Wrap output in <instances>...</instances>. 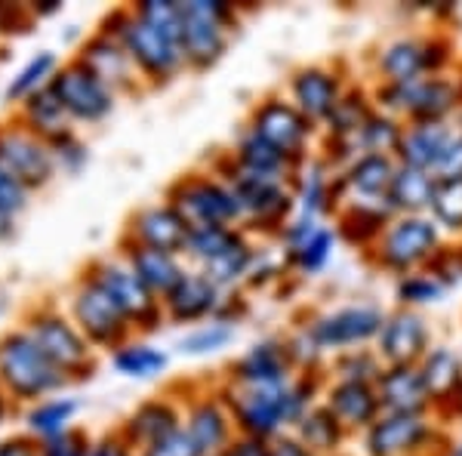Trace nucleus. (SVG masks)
Listing matches in <instances>:
<instances>
[{
  "instance_id": "f257e3e1",
  "label": "nucleus",
  "mask_w": 462,
  "mask_h": 456,
  "mask_svg": "<svg viewBox=\"0 0 462 456\" xmlns=\"http://www.w3.org/2000/svg\"><path fill=\"white\" fill-rule=\"evenodd\" d=\"M324 383V373H296L293 379L274 386L222 383V395H226L231 416H235L237 435L272 444L284 435H293L296 423L320 401Z\"/></svg>"
},
{
  "instance_id": "f03ea898",
  "label": "nucleus",
  "mask_w": 462,
  "mask_h": 456,
  "mask_svg": "<svg viewBox=\"0 0 462 456\" xmlns=\"http://www.w3.org/2000/svg\"><path fill=\"white\" fill-rule=\"evenodd\" d=\"M96 32L111 34L124 43L145 87H163L182 71H189L182 53V34L145 22L133 10V4L111 10Z\"/></svg>"
},
{
  "instance_id": "7ed1b4c3",
  "label": "nucleus",
  "mask_w": 462,
  "mask_h": 456,
  "mask_svg": "<svg viewBox=\"0 0 462 456\" xmlns=\"http://www.w3.org/2000/svg\"><path fill=\"white\" fill-rule=\"evenodd\" d=\"M210 170H216L231 185V191H235L237 204H241L244 228L256 241H274L296 210L293 176L250 173V170L237 167L226 152L213 161Z\"/></svg>"
},
{
  "instance_id": "20e7f679",
  "label": "nucleus",
  "mask_w": 462,
  "mask_h": 456,
  "mask_svg": "<svg viewBox=\"0 0 462 456\" xmlns=\"http://www.w3.org/2000/svg\"><path fill=\"white\" fill-rule=\"evenodd\" d=\"M457 65V43L444 28L394 34L376 43L367 59L370 84H407L431 74H450Z\"/></svg>"
},
{
  "instance_id": "39448f33",
  "label": "nucleus",
  "mask_w": 462,
  "mask_h": 456,
  "mask_svg": "<svg viewBox=\"0 0 462 456\" xmlns=\"http://www.w3.org/2000/svg\"><path fill=\"white\" fill-rule=\"evenodd\" d=\"M444 244V231L438 228V222L429 213L392 216L383 237L364 253V263L376 268V272L389 275L392 281H398L404 275L429 268Z\"/></svg>"
},
{
  "instance_id": "423d86ee",
  "label": "nucleus",
  "mask_w": 462,
  "mask_h": 456,
  "mask_svg": "<svg viewBox=\"0 0 462 456\" xmlns=\"http://www.w3.org/2000/svg\"><path fill=\"white\" fill-rule=\"evenodd\" d=\"M385 312L389 309H383L376 299L361 296V299H348V302L309 312L296 324L309 333V340L320 349V355L330 361L339 351L374 346L379 330H383Z\"/></svg>"
},
{
  "instance_id": "0eeeda50",
  "label": "nucleus",
  "mask_w": 462,
  "mask_h": 456,
  "mask_svg": "<svg viewBox=\"0 0 462 456\" xmlns=\"http://www.w3.org/2000/svg\"><path fill=\"white\" fill-rule=\"evenodd\" d=\"M376 108L389 111L404 124L420 121H457L462 108V87L457 71L416 78L407 84H370Z\"/></svg>"
},
{
  "instance_id": "6e6552de",
  "label": "nucleus",
  "mask_w": 462,
  "mask_h": 456,
  "mask_svg": "<svg viewBox=\"0 0 462 456\" xmlns=\"http://www.w3.org/2000/svg\"><path fill=\"white\" fill-rule=\"evenodd\" d=\"M173 210L182 216L189 228H207V226H231L244 228L241 204H237L231 185L216 170H191L170 182L163 194Z\"/></svg>"
},
{
  "instance_id": "1a4fd4ad",
  "label": "nucleus",
  "mask_w": 462,
  "mask_h": 456,
  "mask_svg": "<svg viewBox=\"0 0 462 456\" xmlns=\"http://www.w3.org/2000/svg\"><path fill=\"white\" fill-rule=\"evenodd\" d=\"M182 53L189 71H207L228 53L241 10L226 0H179Z\"/></svg>"
},
{
  "instance_id": "9d476101",
  "label": "nucleus",
  "mask_w": 462,
  "mask_h": 456,
  "mask_svg": "<svg viewBox=\"0 0 462 456\" xmlns=\"http://www.w3.org/2000/svg\"><path fill=\"white\" fill-rule=\"evenodd\" d=\"M256 136H263L274 152H281L296 170L320 152V126H315L300 108L281 93H268L250 108L247 121Z\"/></svg>"
},
{
  "instance_id": "9b49d317",
  "label": "nucleus",
  "mask_w": 462,
  "mask_h": 456,
  "mask_svg": "<svg viewBox=\"0 0 462 456\" xmlns=\"http://www.w3.org/2000/svg\"><path fill=\"white\" fill-rule=\"evenodd\" d=\"M71 379L43 355L25 330L0 336V386L19 401H43L47 395L62 392Z\"/></svg>"
},
{
  "instance_id": "f8f14e48",
  "label": "nucleus",
  "mask_w": 462,
  "mask_h": 456,
  "mask_svg": "<svg viewBox=\"0 0 462 456\" xmlns=\"http://www.w3.org/2000/svg\"><path fill=\"white\" fill-rule=\"evenodd\" d=\"M450 438L435 414H383L357 441L361 456H441Z\"/></svg>"
},
{
  "instance_id": "ddd939ff",
  "label": "nucleus",
  "mask_w": 462,
  "mask_h": 456,
  "mask_svg": "<svg viewBox=\"0 0 462 456\" xmlns=\"http://www.w3.org/2000/svg\"><path fill=\"white\" fill-rule=\"evenodd\" d=\"M84 275L89 281L99 284V287L115 299L117 309L124 312L136 333H154L163 321H167V315H163V302L145 287L143 281H139V275L133 272L130 263H126L121 253H117V256L93 259V263L84 268Z\"/></svg>"
},
{
  "instance_id": "4468645a",
  "label": "nucleus",
  "mask_w": 462,
  "mask_h": 456,
  "mask_svg": "<svg viewBox=\"0 0 462 456\" xmlns=\"http://www.w3.org/2000/svg\"><path fill=\"white\" fill-rule=\"evenodd\" d=\"M37 349L56 364L65 377L71 379H89L96 370V349L87 342V336L78 330V324L56 309H37L25 318L22 327Z\"/></svg>"
},
{
  "instance_id": "2eb2a0df",
  "label": "nucleus",
  "mask_w": 462,
  "mask_h": 456,
  "mask_svg": "<svg viewBox=\"0 0 462 456\" xmlns=\"http://www.w3.org/2000/svg\"><path fill=\"white\" fill-rule=\"evenodd\" d=\"M69 318L96 351H115L133 340V324L117 309V302L96 281L80 275L69 299Z\"/></svg>"
},
{
  "instance_id": "dca6fc26",
  "label": "nucleus",
  "mask_w": 462,
  "mask_h": 456,
  "mask_svg": "<svg viewBox=\"0 0 462 456\" xmlns=\"http://www.w3.org/2000/svg\"><path fill=\"white\" fill-rule=\"evenodd\" d=\"M274 244L284 253L290 278H300V281L320 278L333 265V259H337L342 247L339 231L333 222L300 219V216H290V222L281 228Z\"/></svg>"
},
{
  "instance_id": "f3484780",
  "label": "nucleus",
  "mask_w": 462,
  "mask_h": 456,
  "mask_svg": "<svg viewBox=\"0 0 462 456\" xmlns=\"http://www.w3.org/2000/svg\"><path fill=\"white\" fill-rule=\"evenodd\" d=\"M352 84V74L342 62H309L287 74L284 96L311 124L324 126Z\"/></svg>"
},
{
  "instance_id": "a211bd4d",
  "label": "nucleus",
  "mask_w": 462,
  "mask_h": 456,
  "mask_svg": "<svg viewBox=\"0 0 462 456\" xmlns=\"http://www.w3.org/2000/svg\"><path fill=\"white\" fill-rule=\"evenodd\" d=\"M50 89L56 93V99L62 102V108L69 111L74 124H102L106 117H111V111L117 108V99H121L78 59L59 65V71L50 80Z\"/></svg>"
},
{
  "instance_id": "6ab92c4d",
  "label": "nucleus",
  "mask_w": 462,
  "mask_h": 456,
  "mask_svg": "<svg viewBox=\"0 0 462 456\" xmlns=\"http://www.w3.org/2000/svg\"><path fill=\"white\" fill-rule=\"evenodd\" d=\"M431 346H435V330H431L426 312L401 309V305L385 312L383 330L374 342L385 368H416Z\"/></svg>"
},
{
  "instance_id": "aec40b11",
  "label": "nucleus",
  "mask_w": 462,
  "mask_h": 456,
  "mask_svg": "<svg viewBox=\"0 0 462 456\" xmlns=\"http://www.w3.org/2000/svg\"><path fill=\"white\" fill-rule=\"evenodd\" d=\"M0 167L28 191L43 189L56 176L50 145L34 133H28L22 124H0Z\"/></svg>"
},
{
  "instance_id": "412c9836",
  "label": "nucleus",
  "mask_w": 462,
  "mask_h": 456,
  "mask_svg": "<svg viewBox=\"0 0 462 456\" xmlns=\"http://www.w3.org/2000/svg\"><path fill=\"white\" fill-rule=\"evenodd\" d=\"M182 425L204 456L226 453L237 438V425L231 416V407L222 395V386L213 392H198L182 404Z\"/></svg>"
},
{
  "instance_id": "4be33fe9",
  "label": "nucleus",
  "mask_w": 462,
  "mask_h": 456,
  "mask_svg": "<svg viewBox=\"0 0 462 456\" xmlns=\"http://www.w3.org/2000/svg\"><path fill=\"white\" fill-rule=\"evenodd\" d=\"M420 373L429 388L431 414L444 425L462 423V351L450 342H435L420 361Z\"/></svg>"
},
{
  "instance_id": "5701e85b",
  "label": "nucleus",
  "mask_w": 462,
  "mask_h": 456,
  "mask_svg": "<svg viewBox=\"0 0 462 456\" xmlns=\"http://www.w3.org/2000/svg\"><path fill=\"white\" fill-rule=\"evenodd\" d=\"M284 336H263L228 364L226 386H274L296 377Z\"/></svg>"
},
{
  "instance_id": "b1692460",
  "label": "nucleus",
  "mask_w": 462,
  "mask_h": 456,
  "mask_svg": "<svg viewBox=\"0 0 462 456\" xmlns=\"http://www.w3.org/2000/svg\"><path fill=\"white\" fill-rule=\"evenodd\" d=\"M457 121H420L404 126V139H401L394 158L404 167L422 170V173L441 176L447 158H450L453 145L459 139Z\"/></svg>"
},
{
  "instance_id": "393cba45",
  "label": "nucleus",
  "mask_w": 462,
  "mask_h": 456,
  "mask_svg": "<svg viewBox=\"0 0 462 456\" xmlns=\"http://www.w3.org/2000/svg\"><path fill=\"white\" fill-rule=\"evenodd\" d=\"M74 59H78L80 65H87V69L93 71L106 87L115 89L117 96H133L145 87L136 71V65H133L130 53H126V47L111 34L93 32L84 43H80V50Z\"/></svg>"
},
{
  "instance_id": "a878e982",
  "label": "nucleus",
  "mask_w": 462,
  "mask_h": 456,
  "mask_svg": "<svg viewBox=\"0 0 462 456\" xmlns=\"http://www.w3.org/2000/svg\"><path fill=\"white\" fill-rule=\"evenodd\" d=\"M163 302V315H167L170 324H204V321H213L222 315L228 302V293L219 290L216 284L200 275L198 268H189L182 281L170 290Z\"/></svg>"
},
{
  "instance_id": "bb28decb",
  "label": "nucleus",
  "mask_w": 462,
  "mask_h": 456,
  "mask_svg": "<svg viewBox=\"0 0 462 456\" xmlns=\"http://www.w3.org/2000/svg\"><path fill=\"white\" fill-rule=\"evenodd\" d=\"M176 429H182V401H176L173 395H161L136 404L117 429V438L136 456H143L148 447L173 435Z\"/></svg>"
},
{
  "instance_id": "cd10ccee",
  "label": "nucleus",
  "mask_w": 462,
  "mask_h": 456,
  "mask_svg": "<svg viewBox=\"0 0 462 456\" xmlns=\"http://www.w3.org/2000/svg\"><path fill=\"white\" fill-rule=\"evenodd\" d=\"M293 216L315 222H333L339 210V176L320 154L305 161L293 173Z\"/></svg>"
},
{
  "instance_id": "c85d7f7f",
  "label": "nucleus",
  "mask_w": 462,
  "mask_h": 456,
  "mask_svg": "<svg viewBox=\"0 0 462 456\" xmlns=\"http://www.w3.org/2000/svg\"><path fill=\"white\" fill-rule=\"evenodd\" d=\"M189 231L191 228L185 226L182 216H179L167 200H158V204H145V207H139L136 213H130L121 241L154 247V250H167V253H179V256H182Z\"/></svg>"
},
{
  "instance_id": "c756f323",
  "label": "nucleus",
  "mask_w": 462,
  "mask_h": 456,
  "mask_svg": "<svg viewBox=\"0 0 462 456\" xmlns=\"http://www.w3.org/2000/svg\"><path fill=\"white\" fill-rule=\"evenodd\" d=\"M320 404L346 425V432L352 438H361L383 416V401H379L376 386L367 383H337V379H327L324 392H320Z\"/></svg>"
},
{
  "instance_id": "7c9ffc66",
  "label": "nucleus",
  "mask_w": 462,
  "mask_h": 456,
  "mask_svg": "<svg viewBox=\"0 0 462 456\" xmlns=\"http://www.w3.org/2000/svg\"><path fill=\"white\" fill-rule=\"evenodd\" d=\"M394 154H357L352 163L337 170L339 207L346 200H389V189L398 173Z\"/></svg>"
},
{
  "instance_id": "2f4dec72",
  "label": "nucleus",
  "mask_w": 462,
  "mask_h": 456,
  "mask_svg": "<svg viewBox=\"0 0 462 456\" xmlns=\"http://www.w3.org/2000/svg\"><path fill=\"white\" fill-rule=\"evenodd\" d=\"M392 216L394 213L389 200H346L333 216V226L339 231V241L346 247H355L364 256L383 237Z\"/></svg>"
},
{
  "instance_id": "473e14b6",
  "label": "nucleus",
  "mask_w": 462,
  "mask_h": 456,
  "mask_svg": "<svg viewBox=\"0 0 462 456\" xmlns=\"http://www.w3.org/2000/svg\"><path fill=\"white\" fill-rule=\"evenodd\" d=\"M121 256L130 263L133 272L139 275V281H143L158 299L167 296L191 268L185 263V256H179V253L154 250V247H139V244H126V241H121Z\"/></svg>"
},
{
  "instance_id": "72a5a7b5",
  "label": "nucleus",
  "mask_w": 462,
  "mask_h": 456,
  "mask_svg": "<svg viewBox=\"0 0 462 456\" xmlns=\"http://www.w3.org/2000/svg\"><path fill=\"white\" fill-rule=\"evenodd\" d=\"M383 414H431L426 379L416 368H385L376 383Z\"/></svg>"
},
{
  "instance_id": "f704fd0d",
  "label": "nucleus",
  "mask_w": 462,
  "mask_h": 456,
  "mask_svg": "<svg viewBox=\"0 0 462 456\" xmlns=\"http://www.w3.org/2000/svg\"><path fill=\"white\" fill-rule=\"evenodd\" d=\"M293 438L309 451L311 456H337V453H346V444L352 441V435L346 432L337 416L324 407V404H315L309 414L296 423L293 429Z\"/></svg>"
},
{
  "instance_id": "c9c22d12",
  "label": "nucleus",
  "mask_w": 462,
  "mask_h": 456,
  "mask_svg": "<svg viewBox=\"0 0 462 456\" xmlns=\"http://www.w3.org/2000/svg\"><path fill=\"white\" fill-rule=\"evenodd\" d=\"M19 124L25 126L28 133H34L37 139H43V142L50 145V142L69 136L74 121L69 117V111L62 108V102L56 99L53 89L43 87L41 93L28 96V99L22 102Z\"/></svg>"
},
{
  "instance_id": "e433bc0d",
  "label": "nucleus",
  "mask_w": 462,
  "mask_h": 456,
  "mask_svg": "<svg viewBox=\"0 0 462 456\" xmlns=\"http://www.w3.org/2000/svg\"><path fill=\"white\" fill-rule=\"evenodd\" d=\"M226 154L237 163V167L250 170V173H265V176H293L296 173L293 163H290L281 152H274L263 136H256L247 124L237 130V136Z\"/></svg>"
},
{
  "instance_id": "4c0bfd02",
  "label": "nucleus",
  "mask_w": 462,
  "mask_h": 456,
  "mask_svg": "<svg viewBox=\"0 0 462 456\" xmlns=\"http://www.w3.org/2000/svg\"><path fill=\"white\" fill-rule=\"evenodd\" d=\"M438 179L422 170L404 167L401 163L394 182L389 189V207L394 216H416V213H429L431 207V194H435Z\"/></svg>"
},
{
  "instance_id": "58836bf2",
  "label": "nucleus",
  "mask_w": 462,
  "mask_h": 456,
  "mask_svg": "<svg viewBox=\"0 0 462 456\" xmlns=\"http://www.w3.org/2000/svg\"><path fill=\"white\" fill-rule=\"evenodd\" d=\"M250 237L247 228H231V226H207V228H191L189 231V241H185V263L191 268H204L216 263L222 253H228L231 247H237Z\"/></svg>"
},
{
  "instance_id": "ea45409f",
  "label": "nucleus",
  "mask_w": 462,
  "mask_h": 456,
  "mask_svg": "<svg viewBox=\"0 0 462 456\" xmlns=\"http://www.w3.org/2000/svg\"><path fill=\"white\" fill-rule=\"evenodd\" d=\"M111 368L126 379H158L170 368V355L145 340H130L111 351Z\"/></svg>"
},
{
  "instance_id": "a19ab883",
  "label": "nucleus",
  "mask_w": 462,
  "mask_h": 456,
  "mask_svg": "<svg viewBox=\"0 0 462 456\" xmlns=\"http://www.w3.org/2000/svg\"><path fill=\"white\" fill-rule=\"evenodd\" d=\"M74 416H78V401L71 398H43L37 401L32 410L25 414V425L41 444L69 435L74 429Z\"/></svg>"
},
{
  "instance_id": "79ce46f5",
  "label": "nucleus",
  "mask_w": 462,
  "mask_h": 456,
  "mask_svg": "<svg viewBox=\"0 0 462 456\" xmlns=\"http://www.w3.org/2000/svg\"><path fill=\"white\" fill-rule=\"evenodd\" d=\"M385 364L383 358L376 355L374 346L367 349H348V351H339L327 361L324 368V377L327 379H337V383H367V386H376L379 377H383Z\"/></svg>"
},
{
  "instance_id": "37998d69",
  "label": "nucleus",
  "mask_w": 462,
  "mask_h": 456,
  "mask_svg": "<svg viewBox=\"0 0 462 456\" xmlns=\"http://www.w3.org/2000/svg\"><path fill=\"white\" fill-rule=\"evenodd\" d=\"M392 293H394V305H401V309L426 312V309L441 305L444 299L450 296V290L444 287L438 275L422 268V272H413V275H404V278L392 281Z\"/></svg>"
},
{
  "instance_id": "c03bdc74",
  "label": "nucleus",
  "mask_w": 462,
  "mask_h": 456,
  "mask_svg": "<svg viewBox=\"0 0 462 456\" xmlns=\"http://www.w3.org/2000/svg\"><path fill=\"white\" fill-rule=\"evenodd\" d=\"M237 340V324L226 318H213L204 324H195L191 330H185V336L179 340V351L189 358H210L219 355L222 349H228Z\"/></svg>"
},
{
  "instance_id": "a18cd8bd",
  "label": "nucleus",
  "mask_w": 462,
  "mask_h": 456,
  "mask_svg": "<svg viewBox=\"0 0 462 456\" xmlns=\"http://www.w3.org/2000/svg\"><path fill=\"white\" fill-rule=\"evenodd\" d=\"M404 126L407 124L398 121V117L389 115V111L376 108L355 139L357 154H394L401 145V139H404Z\"/></svg>"
},
{
  "instance_id": "49530a36",
  "label": "nucleus",
  "mask_w": 462,
  "mask_h": 456,
  "mask_svg": "<svg viewBox=\"0 0 462 456\" xmlns=\"http://www.w3.org/2000/svg\"><path fill=\"white\" fill-rule=\"evenodd\" d=\"M429 216L438 222L447 241H462V179H438Z\"/></svg>"
},
{
  "instance_id": "de8ad7c7",
  "label": "nucleus",
  "mask_w": 462,
  "mask_h": 456,
  "mask_svg": "<svg viewBox=\"0 0 462 456\" xmlns=\"http://www.w3.org/2000/svg\"><path fill=\"white\" fill-rule=\"evenodd\" d=\"M59 71V59L50 53V50H43V53H37L34 59H28L25 65H22V71L13 78V84L6 87V99L13 102H25L28 96L41 93L43 87H50V80H53V74Z\"/></svg>"
},
{
  "instance_id": "09e8293b",
  "label": "nucleus",
  "mask_w": 462,
  "mask_h": 456,
  "mask_svg": "<svg viewBox=\"0 0 462 456\" xmlns=\"http://www.w3.org/2000/svg\"><path fill=\"white\" fill-rule=\"evenodd\" d=\"M50 152H53V161H56V173L74 176V173H80L89 161V148L80 142V136L74 130L69 133V136L50 142Z\"/></svg>"
},
{
  "instance_id": "8fccbe9b",
  "label": "nucleus",
  "mask_w": 462,
  "mask_h": 456,
  "mask_svg": "<svg viewBox=\"0 0 462 456\" xmlns=\"http://www.w3.org/2000/svg\"><path fill=\"white\" fill-rule=\"evenodd\" d=\"M431 275H438L447 290H459L462 287V241H447L438 256L429 265Z\"/></svg>"
},
{
  "instance_id": "3c124183",
  "label": "nucleus",
  "mask_w": 462,
  "mask_h": 456,
  "mask_svg": "<svg viewBox=\"0 0 462 456\" xmlns=\"http://www.w3.org/2000/svg\"><path fill=\"white\" fill-rule=\"evenodd\" d=\"M28 194L32 191H28L25 185L16 182V179L0 167V216H4V219H16V216L25 210Z\"/></svg>"
},
{
  "instance_id": "603ef678",
  "label": "nucleus",
  "mask_w": 462,
  "mask_h": 456,
  "mask_svg": "<svg viewBox=\"0 0 462 456\" xmlns=\"http://www.w3.org/2000/svg\"><path fill=\"white\" fill-rule=\"evenodd\" d=\"M143 456H204V451L195 444V438L182 429H176L173 435H167L163 441H158V444H152Z\"/></svg>"
},
{
  "instance_id": "864d4df0",
  "label": "nucleus",
  "mask_w": 462,
  "mask_h": 456,
  "mask_svg": "<svg viewBox=\"0 0 462 456\" xmlns=\"http://www.w3.org/2000/svg\"><path fill=\"white\" fill-rule=\"evenodd\" d=\"M89 447H93V441L84 432L71 429L69 435L50 441V444H41V456H89Z\"/></svg>"
},
{
  "instance_id": "5fc2aeb1",
  "label": "nucleus",
  "mask_w": 462,
  "mask_h": 456,
  "mask_svg": "<svg viewBox=\"0 0 462 456\" xmlns=\"http://www.w3.org/2000/svg\"><path fill=\"white\" fill-rule=\"evenodd\" d=\"M89 456H136V453H133L117 435H111V438L96 441V444L89 447Z\"/></svg>"
},
{
  "instance_id": "6e6d98bb",
  "label": "nucleus",
  "mask_w": 462,
  "mask_h": 456,
  "mask_svg": "<svg viewBox=\"0 0 462 456\" xmlns=\"http://www.w3.org/2000/svg\"><path fill=\"white\" fill-rule=\"evenodd\" d=\"M0 456H41V447L32 438H10L0 444Z\"/></svg>"
},
{
  "instance_id": "4d7b16f0",
  "label": "nucleus",
  "mask_w": 462,
  "mask_h": 456,
  "mask_svg": "<svg viewBox=\"0 0 462 456\" xmlns=\"http://www.w3.org/2000/svg\"><path fill=\"white\" fill-rule=\"evenodd\" d=\"M268 456H311L293 435H284L268 444Z\"/></svg>"
},
{
  "instance_id": "13d9d810",
  "label": "nucleus",
  "mask_w": 462,
  "mask_h": 456,
  "mask_svg": "<svg viewBox=\"0 0 462 456\" xmlns=\"http://www.w3.org/2000/svg\"><path fill=\"white\" fill-rule=\"evenodd\" d=\"M438 179H462V133H459L457 145H453L450 158H447L441 176H438Z\"/></svg>"
},
{
  "instance_id": "bf43d9fd",
  "label": "nucleus",
  "mask_w": 462,
  "mask_h": 456,
  "mask_svg": "<svg viewBox=\"0 0 462 456\" xmlns=\"http://www.w3.org/2000/svg\"><path fill=\"white\" fill-rule=\"evenodd\" d=\"M441 456H462V441H453V438H450V444L444 447Z\"/></svg>"
},
{
  "instance_id": "052dcab7",
  "label": "nucleus",
  "mask_w": 462,
  "mask_h": 456,
  "mask_svg": "<svg viewBox=\"0 0 462 456\" xmlns=\"http://www.w3.org/2000/svg\"><path fill=\"white\" fill-rule=\"evenodd\" d=\"M13 231V219H4V216H0V237H6Z\"/></svg>"
},
{
  "instance_id": "680f3d73",
  "label": "nucleus",
  "mask_w": 462,
  "mask_h": 456,
  "mask_svg": "<svg viewBox=\"0 0 462 456\" xmlns=\"http://www.w3.org/2000/svg\"><path fill=\"white\" fill-rule=\"evenodd\" d=\"M4 414H6V392H4V386H0V420H4Z\"/></svg>"
},
{
  "instance_id": "e2e57ef3",
  "label": "nucleus",
  "mask_w": 462,
  "mask_h": 456,
  "mask_svg": "<svg viewBox=\"0 0 462 456\" xmlns=\"http://www.w3.org/2000/svg\"><path fill=\"white\" fill-rule=\"evenodd\" d=\"M457 126H459V130H462V108H459V115H457Z\"/></svg>"
},
{
  "instance_id": "0e129e2a",
  "label": "nucleus",
  "mask_w": 462,
  "mask_h": 456,
  "mask_svg": "<svg viewBox=\"0 0 462 456\" xmlns=\"http://www.w3.org/2000/svg\"><path fill=\"white\" fill-rule=\"evenodd\" d=\"M337 456H348V453H337Z\"/></svg>"
},
{
  "instance_id": "69168bd1",
  "label": "nucleus",
  "mask_w": 462,
  "mask_h": 456,
  "mask_svg": "<svg viewBox=\"0 0 462 456\" xmlns=\"http://www.w3.org/2000/svg\"><path fill=\"white\" fill-rule=\"evenodd\" d=\"M0 34H4V28H0Z\"/></svg>"
},
{
  "instance_id": "338daca9",
  "label": "nucleus",
  "mask_w": 462,
  "mask_h": 456,
  "mask_svg": "<svg viewBox=\"0 0 462 456\" xmlns=\"http://www.w3.org/2000/svg\"><path fill=\"white\" fill-rule=\"evenodd\" d=\"M219 456H226V453H219Z\"/></svg>"
},
{
  "instance_id": "774afa93",
  "label": "nucleus",
  "mask_w": 462,
  "mask_h": 456,
  "mask_svg": "<svg viewBox=\"0 0 462 456\" xmlns=\"http://www.w3.org/2000/svg\"><path fill=\"white\" fill-rule=\"evenodd\" d=\"M265 456H268V453H265Z\"/></svg>"
}]
</instances>
